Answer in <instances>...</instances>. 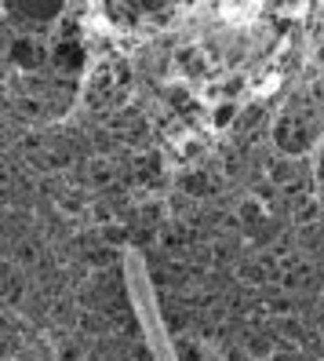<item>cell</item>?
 <instances>
[{"label": "cell", "instance_id": "8fae6325", "mask_svg": "<svg viewBox=\"0 0 324 361\" xmlns=\"http://www.w3.org/2000/svg\"><path fill=\"white\" fill-rule=\"evenodd\" d=\"M266 361H281V358H266Z\"/></svg>", "mask_w": 324, "mask_h": 361}, {"label": "cell", "instance_id": "3957f363", "mask_svg": "<svg viewBox=\"0 0 324 361\" xmlns=\"http://www.w3.org/2000/svg\"><path fill=\"white\" fill-rule=\"evenodd\" d=\"M52 66L62 73H77L80 66H84V47H80L77 40H59L52 47Z\"/></svg>", "mask_w": 324, "mask_h": 361}, {"label": "cell", "instance_id": "6da1fadb", "mask_svg": "<svg viewBox=\"0 0 324 361\" xmlns=\"http://www.w3.org/2000/svg\"><path fill=\"white\" fill-rule=\"evenodd\" d=\"M11 59L19 62V70H40L52 59V52L37 40V37H15L11 40Z\"/></svg>", "mask_w": 324, "mask_h": 361}, {"label": "cell", "instance_id": "7a4b0ae2", "mask_svg": "<svg viewBox=\"0 0 324 361\" xmlns=\"http://www.w3.org/2000/svg\"><path fill=\"white\" fill-rule=\"evenodd\" d=\"M273 135H277V146H281L284 154H302L306 146H310V128L299 124L295 117H284Z\"/></svg>", "mask_w": 324, "mask_h": 361}, {"label": "cell", "instance_id": "277c9868", "mask_svg": "<svg viewBox=\"0 0 324 361\" xmlns=\"http://www.w3.org/2000/svg\"><path fill=\"white\" fill-rule=\"evenodd\" d=\"M59 11H62L59 4H19L11 15H15L19 22H52Z\"/></svg>", "mask_w": 324, "mask_h": 361}, {"label": "cell", "instance_id": "ba28073f", "mask_svg": "<svg viewBox=\"0 0 324 361\" xmlns=\"http://www.w3.org/2000/svg\"><path fill=\"white\" fill-rule=\"evenodd\" d=\"M252 354L266 358V354H270V339H255V343H252Z\"/></svg>", "mask_w": 324, "mask_h": 361}, {"label": "cell", "instance_id": "9c48e42d", "mask_svg": "<svg viewBox=\"0 0 324 361\" xmlns=\"http://www.w3.org/2000/svg\"><path fill=\"white\" fill-rule=\"evenodd\" d=\"M240 212H245V223H255V219H259V205H245Z\"/></svg>", "mask_w": 324, "mask_h": 361}, {"label": "cell", "instance_id": "52a82bcc", "mask_svg": "<svg viewBox=\"0 0 324 361\" xmlns=\"http://www.w3.org/2000/svg\"><path fill=\"white\" fill-rule=\"evenodd\" d=\"M171 106L175 110H186L190 106V91L186 88H171Z\"/></svg>", "mask_w": 324, "mask_h": 361}, {"label": "cell", "instance_id": "8992f818", "mask_svg": "<svg viewBox=\"0 0 324 361\" xmlns=\"http://www.w3.org/2000/svg\"><path fill=\"white\" fill-rule=\"evenodd\" d=\"M233 113H237V106H233V103H226V106H219V110H215V117H212V121H215V128H222V124H230V121H233Z\"/></svg>", "mask_w": 324, "mask_h": 361}, {"label": "cell", "instance_id": "5b68a950", "mask_svg": "<svg viewBox=\"0 0 324 361\" xmlns=\"http://www.w3.org/2000/svg\"><path fill=\"white\" fill-rule=\"evenodd\" d=\"M183 190L193 193V197H204L212 186H208V175H204V172H190V175L183 179Z\"/></svg>", "mask_w": 324, "mask_h": 361}, {"label": "cell", "instance_id": "30bf717a", "mask_svg": "<svg viewBox=\"0 0 324 361\" xmlns=\"http://www.w3.org/2000/svg\"><path fill=\"white\" fill-rule=\"evenodd\" d=\"M230 361H248V358H245V351H230Z\"/></svg>", "mask_w": 324, "mask_h": 361}]
</instances>
